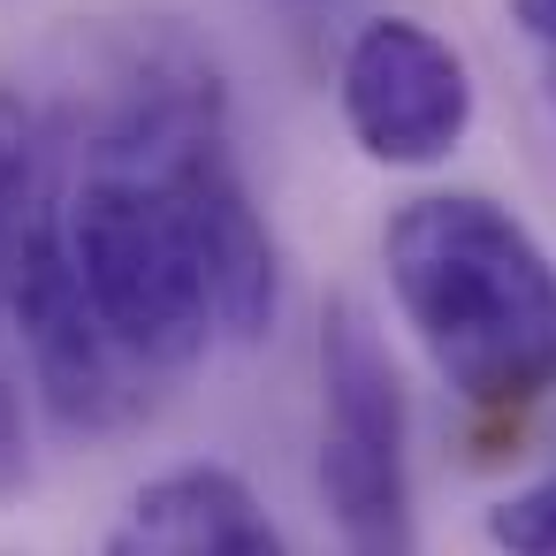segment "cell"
Returning a JSON list of instances; mask_svg holds the SVG:
<instances>
[{"instance_id":"1","label":"cell","mask_w":556,"mask_h":556,"mask_svg":"<svg viewBox=\"0 0 556 556\" xmlns=\"http://www.w3.org/2000/svg\"><path fill=\"white\" fill-rule=\"evenodd\" d=\"M77 153L54 237L100 328L146 374L275 328L282 260L229 161L222 85L191 47H138Z\"/></svg>"},{"instance_id":"2","label":"cell","mask_w":556,"mask_h":556,"mask_svg":"<svg viewBox=\"0 0 556 556\" xmlns=\"http://www.w3.org/2000/svg\"><path fill=\"white\" fill-rule=\"evenodd\" d=\"M381 267L427 366L472 412H526L556 389V260L480 191H427L389 214Z\"/></svg>"},{"instance_id":"3","label":"cell","mask_w":556,"mask_h":556,"mask_svg":"<svg viewBox=\"0 0 556 556\" xmlns=\"http://www.w3.org/2000/svg\"><path fill=\"white\" fill-rule=\"evenodd\" d=\"M320 495L343 556H419L412 404L366 305L336 298L320 328Z\"/></svg>"},{"instance_id":"4","label":"cell","mask_w":556,"mask_h":556,"mask_svg":"<svg viewBox=\"0 0 556 556\" xmlns=\"http://www.w3.org/2000/svg\"><path fill=\"white\" fill-rule=\"evenodd\" d=\"M9 320L24 343V374L39 389V404L70 427V434H108L123 419H138L146 389H138V358L100 328L85 282L62 260L54 214H31V229L9 252Z\"/></svg>"},{"instance_id":"5","label":"cell","mask_w":556,"mask_h":556,"mask_svg":"<svg viewBox=\"0 0 556 556\" xmlns=\"http://www.w3.org/2000/svg\"><path fill=\"white\" fill-rule=\"evenodd\" d=\"M343 123L366 161L434 168L472 130V70L442 31L412 16H374L343 54Z\"/></svg>"},{"instance_id":"6","label":"cell","mask_w":556,"mask_h":556,"mask_svg":"<svg viewBox=\"0 0 556 556\" xmlns=\"http://www.w3.org/2000/svg\"><path fill=\"white\" fill-rule=\"evenodd\" d=\"M100 556H290V541L229 465H176L130 495Z\"/></svg>"},{"instance_id":"7","label":"cell","mask_w":556,"mask_h":556,"mask_svg":"<svg viewBox=\"0 0 556 556\" xmlns=\"http://www.w3.org/2000/svg\"><path fill=\"white\" fill-rule=\"evenodd\" d=\"M31 206H39V115L16 92H0V267L31 229Z\"/></svg>"},{"instance_id":"8","label":"cell","mask_w":556,"mask_h":556,"mask_svg":"<svg viewBox=\"0 0 556 556\" xmlns=\"http://www.w3.org/2000/svg\"><path fill=\"white\" fill-rule=\"evenodd\" d=\"M488 541L503 556H556V472L518 488V495H503L488 510Z\"/></svg>"},{"instance_id":"9","label":"cell","mask_w":556,"mask_h":556,"mask_svg":"<svg viewBox=\"0 0 556 556\" xmlns=\"http://www.w3.org/2000/svg\"><path fill=\"white\" fill-rule=\"evenodd\" d=\"M31 488V389H24V366L0 343V503Z\"/></svg>"},{"instance_id":"10","label":"cell","mask_w":556,"mask_h":556,"mask_svg":"<svg viewBox=\"0 0 556 556\" xmlns=\"http://www.w3.org/2000/svg\"><path fill=\"white\" fill-rule=\"evenodd\" d=\"M510 24H518L526 39H541V47L556 54V0H510Z\"/></svg>"},{"instance_id":"11","label":"cell","mask_w":556,"mask_h":556,"mask_svg":"<svg viewBox=\"0 0 556 556\" xmlns=\"http://www.w3.org/2000/svg\"><path fill=\"white\" fill-rule=\"evenodd\" d=\"M548 108H556V77H548Z\"/></svg>"}]
</instances>
